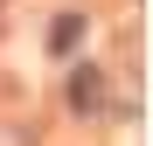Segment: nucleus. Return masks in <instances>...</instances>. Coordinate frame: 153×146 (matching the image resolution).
I'll return each instance as SVG.
<instances>
[{
    "mask_svg": "<svg viewBox=\"0 0 153 146\" xmlns=\"http://www.w3.org/2000/svg\"><path fill=\"white\" fill-rule=\"evenodd\" d=\"M70 104H76V111H97V104H105V70H76Z\"/></svg>",
    "mask_w": 153,
    "mask_h": 146,
    "instance_id": "obj_1",
    "label": "nucleus"
}]
</instances>
